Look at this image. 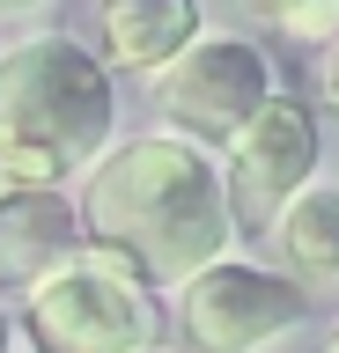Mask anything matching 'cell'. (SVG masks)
Returning <instances> with one entry per match:
<instances>
[{
	"mask_svg": "<svg viewBox=\"0 0 339 353\" xmlns=\"http://www.w3.org/2000/svg\"><path fill=\"white\" fill-rule=\"evenodd\" d=\"M81 236L118 250L148 287L177 294L200 265L229 258L236 214H229L222 162L192 132H140L104 162H89L81 184Z\"/></svg>",
	"mask_w": 339,
	"mask_h": 353,
	"instance_id": "6da1fadb",
	"label": "cell"
},
{
	"mask_svg": "<svg viewBox=\"0 0 339 353\" xmlns=\"http://www.w3.org/2000/svg\"><path fill=\"white\" fill-rule=\"evenodd\" d=\"M310 176H317V118L295 103V96H266L244 125L229 132L222 184H229L236 228H273V214H280Z\"/></svg>",
	"mask_w": 339,
	"mask_h": 353,
	"instance_id": "5b68a950",
	"label": "cell"
},
{
	"mask_svg": "<svg viewBox=\"0 0 339 353\" xmlns=\"http://www.w3.org/2000/svg\"><path fill=\"white\" fill-rule=\"evenodd\" d=\"M23 331L37 353H148L162 316H155V287L118 250L81 243L23 294Z\"/></svg>",
	"mask_w": 339,
	"mask_h": 353,
	"instance_id": "3957f363",
	"label": "cell"
},
{
	"mask_svg": "<svg viewBox=\"0 0 339 353\" xmlns=\"http://www.w3.org/2000/svg\"><path fill=\"white\" fill-rule=\"evenodd\" d=\"M0 8H37V0H0Z\"/></svg>",
	"mask_w": 339,
	"mask_h": 353,
	"instance_id": "4fadbf2b",
	"label": "cell"
},
{
	"mask_svg": "<svg viewBox=\"0 0 339 353\" xmlns=\"http://www.w3.org/2000/svg\"><path fill=\"white\" fill-rule=\"evenodd\" d=\"M317 96H325V110H339V37L325 44V59H317Z\"/></svg>",
	"mask_w": 339,
	"mask_h": 353,
	"instance_id": "8fae6325",
	"label": "cell"
},
{
	"mask_svg": "<svg viewBox=\"0 0 339 353\" xmlns=\"http://www.w3.org/2000/svg\"><path fill=\"white\" fill-rule=\"evenodd\" d=\"M273 243L295 280H339V184H302L273 214Z\"/></svg>",
	"mask_w": 339,
	"mask_h": 353,
	"instance_id": "9c48e42d",
	"label": "cell"
},
{
	"mask_svg": "<svg viewBox=\"0 0 339 353\" xmlns=\"http://www.w3.org/2000/svg\"><path fill=\"white\" fill-rule=\"evenodd\" d=\"M266 96H273V66L244 37H192L162 66V110L192 140H229Z\"/></svg>",
	"mask_w": 339,
	"mask_h": 353,
	"instance_id": "8992f818",
	"label": "cell"
},
{
	"mask_svg": "<svg viewBox=\"0 0 339 353\" xmlns=\"http://www.w3.org/2000/svg\"><path fill=\"white\" fill-rule=\"evenodd\" d=\"M81 206L67 184H8L0 192V294H30L59 258L81 250Z\"/></svg>",
	"mask_w": 339,
	"mask_h": 353,
	"instance_id": "52a82bcc",
	"label": "cell"
},
{
	"mask_svg": "<svg viewBox=\"0 0 339 353\" xmlns=\"http://www.w3.org/2000/svg\"><path fill=\"white\" fill-rule=\"evenodd\" d=\"M236 8L258 15V22H280L302 44H332L339 37V0H236Z\"/></svg>",
	"mask_w": 339,
	"mask_h": 353,
	"instance_id": "30bf717a",
	"label": "cell"
},
{
	"mask_svg": "<svg viewBox=\"0 0 339 353\" xmlns=\"http://www.w3.org/2000/svg\"><path fill=\"white\" fill-rule=\"evenodd\" d=\"M0 353H15V316H8V302H0Z\"/></svg>",
	"mask_w": 339,
	"mask_h": 353,
	"instance_id": "7c38bea8",
	"label": "cell"
},
{
	"mask_svg": "<svg viewBox=\"0 0 339 353\" xmlns=\"http://www.w3.org/2000/svg\"><path fill=\"white\" fill-rule=\"evenodd\" d=\"M111 140V74L74 37H30L0 59V192L67 184Z\"/></svg>",
	"mask_w": 339,
	"mask_h": 353,
	"instance_id": "7a4b0ae2",
	"label": "cell"
},
{
	"mask_svg": "<svg viewBox=\"0 0 339 353\" xmlns=\"http://www.w3.org/2000/svg\"><path fill=\"white\" fill-rule=\"evenodd\" d=\"M325 353H339V331H332V346H325Z\"/></svg>",
	"mask_w": 339,
	"mask_h": 353,
	"instance_id": "5bb4252c",
	"label": "cell"
},
{
	"mask_svg": "<svg viewBox=\"0 0 339 353\" xmlns=\"http://www.w3.org/2000/svg\"><path fill=\"white\" fill-rule=\"evenodd\" d=\"M310 316L295 272H266L251 258H214L177 287V324L200 353H258Z\"/></svg>",
	"mask_w": 339,
	"mask_h": 353,
	"instance_id": "277c9868",
	"label": "cell"
},
{
	"mask_svg": "<svg viewBox=\"0 0 339 353\" xmlns=\"http://www.w3.org/2000/svg\"><path fill=\"white\" fill-rule=\"evenodd\" d=\"M200 37V0H104V44L126 74H162Z\"/></svg>",
	"mask_w": 339,
	"mask_h": 353,
	"instance_id": "ba28073f",
	"label": "cell"
},
{
	"mask_svg": "<svg viewBox=\"0 0 339 353\" xmlns=\"http://www.w3.org/2000/svg\"><path fill=\"white\" fill-rule=\"evenodd\" d=\"M148 353H155V346H148Z\"/></svg>",
	"mask_w": 339,
	"mask_h": 353,
	"instance_id": "9a60e30c",
	"label": "cell"
}]
</instances>
